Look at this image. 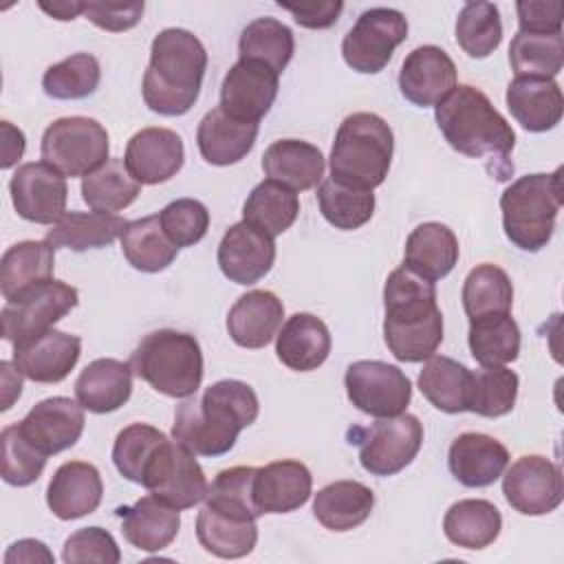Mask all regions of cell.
<instances>
[{"label": "cell", "instance_id": "cell-1", "mask_svg": "<svg viewBox=\"0 0 564 564\" xmlns=\"http://www.w3.org/2000/svg\"><path fill=\"white\" fill-rule=\"evenodd\" d=\"M258 412V394L249 383L223 379L205 388L200 399L192 394L176 408L172 436L196 456H223L240 430L256 423Z\"/></svg>", "mask_w": 564, "mask_h": 564}, {"label": "cell", "instance_id": "cell-2", "mask_svg": "<svg viewBox=\"0 0 564 564\" xmlns=\"http://www.w3.org/2000/svg\"><path fill=\"white\" fill-rule=\"evenodd\" d=\"M383 308V339L394 359L416 364L436 352L443 341V313L434 282L401 264L386 280Z\"/></svg>", "mask_w": 564, "mask_h": 564}, {"label": "cell", "instance_id": "cell-3", "mask_svg": "<svg viewBox=\"0 0 564 564\" xmlns=\"http://www.w3.org/2000/svg\"><path fill=\"white\" fill-rule=\"evenodd\" d=\"M434 108L438 130L458 154L469 159L491 156L496 161L491 174L498 181L509 178L513 165L507 159L516 145V132L482 90L458 84Z\"/></svg>", "mask_w": 564, "mask_h": 564}, {"label": "cell", "instance_id": "cell-4", "mask_svg": "<svg viewBox=\"0 0 564 564\" xmlns=\"http://www.w3.org/2000/svg\"><path fill=\"white\" fill-rule=\"evenodd\" d=\"M207 68L203 42L185 29H163L150 46V66L143 75V101L152 112L181 117L200 95Z\"/></svg>", "mask_w": 564, "mask_h": 564}, {"label": "cell", "instance_id": "cell-5", "mask_svg": "<svg viewBox=\"0 0 564 564\" xmlns=\"http://www.w3.org/2000/svg\"><path fill=\"white\" fill-rule=\"evenodd\" d=\"M394 152L392 128L375 112L348 115L335 134L330 150V178L361 187H379L390 170Z\"/></svg>", "mask_w": 564, "mask_h": 564}, {"label": "cell", "instance_id": "cell-6", "mask_svg": "<svg viewBox=\"0 0 564 564\" xmlns=\"http://www.w3.org/2000/svg\"><path fill=\"white\" fill-rule=\"evenodd\" d=\"M132 370L156 392L172 399L196 394L203 381V352L189 333L161 328L145 335L132 352Z\"/></svg>", "mask_w": 564, "mask_h": 564}, {"label": "cell", "instance_id": "cell-7", "mask_svg": "<svg viewBox=\"0 0 564 564\" xmlns=\"http://www.w3.org/2000/svg\"><path fill=\"white\" fill-rule=\"evenodd\" d=\"M562 170L527 174L513 181L500 196L505 236L522 251H540L555 231L562 207Z\"/></svg>", "mask_w": 564, "mask_h": 564}, {"label": "cell", "instance_id": "cell-8", "mask_svg": "<svg viewBox=\"0 0 564 564\" xmlns=\"http://www.w3.org/2000/svg\"><path fill=\"white\" fill-rule=\"evenodd\" d=\"M42 161L64 176H88L108 161L106 128L90 117L55 119L42 134Z\"/></svg>", "mask_w": 564, "mask_h": 564}, {"label": "cell", "instance_id": "cell-9", "mask_svg": "<svg viewBox=\"0 0 564 564\" xmlns=\"http://www.w3.org/2000/svg\"><path fill=\"white\" fill-rule=\"evenodd\" d=\"M350 443L359 445V463L372 476H394L405 469L423 445V425L414 414H397L375 421L370 427L350 430Z\"/></svg>", "mask_w": 564, "mask_h": 564}, {"label": "cell", "instance_id": "cell-10", "mask_svg": "<svg viewBox=\"0 0 564 564\" xmlns=\"http://www.w3.org/2000/svg\"><path fill=\"white\" fill-rule=\"evenodd\" d=\"M141 485L176 509H192L205 500L207 478L185 445L165 438L143 469Z\"/></svg>", "mask_w": 564, "mask_h": 564}, {"label": "cell", "instance_id": "cell-11", "mask_svg": "<svg viewBox=\"0 0 564 564\" xmlns=\"http://www.w3.org/2000/svg\"><path fill=\"white\" fill-rule=\"evenodd\" d=\"M408 37V20L401 11L388 7H372L364 11L352 29L344 35V62L361 73H381L392 59L394 48Z\"/></svg>", "mask_w": 564, "mask_h": 564}, {"label": "cell", "instance_id": "cell-12", "mask_svg": "<svg viewBox=\"0 0 564 564\" xmlns=\"http://www.w3.org/2000/svg\"><path fill=\"white\" fill-rule=\"evenodd\" d=\"M79 302L77 289L62 280H46L13 302H7L0 322L2 337L18 346L59 322Z\"/></svg>", "mask_w": 564, "mask_h": 564}, {"label": "cell", "instance_id": "cell-13", "mask_svg": "<svg viewBox=\"0 0 564 564\" xmlns=\"http://www.w3.org/2000/svg\"><path fill=\"white\" fill-rule=\"evenodd\" d=\"M344 386L350 403L370 416H397L405 412L412 399L408 375L379 359H361L346 368Z\"/></svg>", "mask_w": 564, "mask_h": 564}, {"label": "cell", "instance_id": "cell-14", "mask_svg": "<svg viewBox=\"0 0 564 564\" xmlns=\"http://www.w3.org/2000/svg\"><path fill=\"white\" fill-rule=\"evenodd\" d=\"M502 474V494L518 513L546 516L562 505V471L546 456H520Z\"/></svg>", "mask_w": 564, "mask_h": 564}, {"label": "cell", "instance_id": "cell-15", "mask_svg": "<svg viewBox=\"0 0 564 564\" xmlns=\"http://www.w3.org/2000/svg\"><path fill=\"white\" fill-rule=\"evenodd\" d=\"M9 192L18 216L29 223L55 225L66 214V178L44 161L20 165L9 181Z\"/></svg>", "mask_w": 564, "mask_h": 564}, {"label": "cell", "instance_id": "cell-16", "mask_svg": "<svg viewBox=\"0 0 564 564\" xmlns=\"http://www.w3.org/2000/svg\"><path fill=\"white\" fill-rule=\"evenodd\" d=\"M278 73L253 59H238L220 86V108L249 123H258L278 97Z\"/></svg>", "mask_w": 564, "mask_h": 564}, {"label": "cell", "instance_id": "cell-17", "mask_svg": "<svg viewBox=\"0 0 564 564\" xmlns=\"http://www.w3.org/2000/svg\"><path fill=\"white\" fill-rule=\"evenodd\" d=\"M84 408L68 397H48L35 403L18 423L22 436L44 456L73 447L84 432Z\"/></svg>", "mask_w": 564, "mask_h": 564}, {"label": "cell", "instance_id": "cell-18", "mask_svg": "<svg viewBox=\"0 0 564 564\" xmlns=\"http://www.w3.org/2000/svg\"><path fill=\"white\" fill-rule=\"evenodd\" d=\"M456 88V64L434 44L416 46L401 64L399 90L421 108L438 106Z\"/></svg>", "mask_w": 564, "mask_h": 564}, {"label": "cell", "instance_id": "cell-19", "mask_svg": "<svg viewBox=\"0 0 564 564\" xmlns=\"http://www.w3.org/2000/svg\"><path fill=\"white\" fill-rule=\"evenodd\" d=\"M82 355V339L57 328H48L13 346V364L35 383H59L68 377Z\"/></svg>", "mask_w": 564, "mask_h": 564}, {"label": "cell", "instance_id": "cell-20", "mask_svg": "<svg viewBox=\"0 0 564 564\" xmlns=\"http://www.w3.org/2000/svg\"><path fill=\"white\" fill-rule=\"evenodd\" d=\"M126 167L141 185H159L183 167L185 150L181 137L170 128H143L126 145Z\"/></svg>", "mask_w": 564, "mask_h": 564}, {"label": "cell", "instance_id": "cell-21", "mask_svg": "<svg viewBox=\"0 0 564 564\" xmlns=\"http://www.w3.org/2000/svg\"><path fill=\"white\" fill-rule=\"evenodd\" d=\"M275 262V242L271 236L242 223L231 225L218 245V267L236 284H256Z\"/></svg>", "mask_w": 564, "mask_h": 564}, {"label": "cell", "instance_id": "cell-22", "mask_svg": "<svg viewBox=\"0 0 564 564\" xmlns=\"http://www.w3.org/2000/svg\"><path fill=\"white\" fill-rule=\"evenodd\" d=\"M452 476L465 487H489L494 485L509 465L507 447L482 432L458 434L447 454Z\"/></svg>", "mask_w": 564, "mask_h": 564}, {"label": "cell", "instance_id": "cell-23", "mask_svg": "<svg viewBox=\"0 0 564 564\" xmlns=\"http://www.w3.org/2000/svg\"><path fill=\"white\" fill-rule=\"evenodd\" d=\"M313 489V476L300 460H275L256 467L253 502L264 513H291L306 505Z\"/></svg>", "mask_w": 564, "mask_h": 564}, {"label": "cell", "instance_id": "cell-24", "mask_svg": "<svg viewBox=\"0 0 564 564\" xmlns=\"http://www.w3.org/2000/svg\"><path fill=\"white\" fill-rule=\"evenodd\" d=\"M104 496L99 469L84 460L59 465L46 489V505L59 520H77L97 511Z\"/></svg>", "mask_w": 564, "mask_h": 564}, {"label": "cell", "instance_id": "cell-25", "mask_svg": "<svg viewBox=\"0 0 564 564\" xmlns=\"http://www.w3.org/2000/svg\"><path fill=\"white\" fill-rule=\"evenodd\" d=\"M181 509L163 502L154 494L139 498L130 507H119L123 538L139 551H163L181 529Z\"/></svg>", "mask_w": 564, "mask_h": 564}, {"label": "cell", "instance_id": "cell-26", "mask_svg": "<svg viewBox=\"0 0 564 564\" xmlns=\"http://www.w3.org/2000/svg\"><path fill=\"white\" fill-rule=\"evenodd\" d=\"M284 304L271 291L240 295L227 313L229 337L242 348H264L282 326Z\"/></svg>", "mask_w": 564, "mask_h": 564}, {"label": "cell", "instance_id": "cell-27", "mask_svg": "<svg viewBox=\"0 0 564 564\" xmlns=\"http://www.w3.org/2000/svg\"><path fill=\"white\" fill-rule=\"evenodd\" d=\"M330 330L311 313H293L275 335L278 359L297 372L317 370L330 355Z\"/></svg>", "mask_w": 564, "mask_h": 564}, {"label": "cell", "instance_id": "cell-28", "mask_svg": "<svg viewBox=\"0 0 564 564\" xmlns=\"http://www.w3.org/2000/svg\"><path fill=\"white\" fill-rule=\"evenodd\" d=\"M132 394V364L101 357L90 361L75 381L79 405L95 414L119 410Z\"/></svg>", "mask_w": 564, "mask_h": 564}, {"label": "cell", "instance_id": "cell-29", "mask_svg": "<svg viewBox=\"0 0 564 564\" xmlns=\"http://www.w3.org/2000/svg\"><path fill=\"white\" fill-rule=\"evenodd\" d=\"M258 139V123L240 121L220 106L212 108L198 123L196 143L209 165H234L242 161Z\"/></svg>", "mask_w": 564, "mask_h": 564}, {"label": "cell", "instance_id": "cell-30", "mask_svg": "<svg viewBox=\"0 0 564 564\" xmlns=\"http://www.w3.org/2000/svg\"><path fill=\"white\" fill-rule=\"evenodd\" d=\"M262 172L273 183H280L293 192H304L322 183L324 154L308 141L280 139L264 150Z\"/></svg>", "mask_w": 564, "mask_h": 564}, {"label": "cell", "instance_id": "cell-31", "mask_svg": "<svg viewBox=\"0 0 564 564\" xmlns=\"http://www.w3.org/2000/svg\"><path fill=\"white\" fill-rule=\"evenodd\" d=\"M505 99L511 117L529 132H546L562 119L564 99L555 79L516 77Z\"/></svg>", "mask_w": 564, "mask_h": 564}, {"label": "cell", "instance_id": "cell-32", "mask_svg": "<svg viewBox=\"0 0 564 564\" xmlns=\"http://www.w3.org/2000/svg\"><path fill=\"white\" fill-rule=\"evenodd\" d=\"M458 256V238L447 225L423 223L405 240L403 264L416 275L436 282L456 267Z\"/></svg>", "mask_w": 564, "mask_h": 564}, {"label": "cell", "instance_id": "cell-33", "mask_svg": "<svg viewBox=\"0 0 564 564\" xmlns=\"http://www.w3.org/2000/svg\"><path fill=\"white\" fill-rule=\"evenodd\" d=\"M55 249L46 240H22L11 245L0 260V291L7 302L53 278Z\"/></svg>", "mask_w": 564, "mask_h": 564}, {"label": "cell", "instance_id": "cell-34", "mask_svg": "<svg viewBox=\"0 0 564 564\" xmlns=\"http://www.w3.org/2000/svg\"><path fill=\"white\" fill-rule=\"evenodd\" d=\"M375 507L370 487L357 480H335L322 487L313 500L317 522L328 531H350L368 520Z\"/></svg>", "mask_w": 564, "mask_h": 564}, {"label": "cell", "instance_id": "cell-35", "mask_svg": "<svg viewBox=\"0 0 564 564\" xmlns=\"http://www.w3.org/2000/svg\"><path fill=\"white\" fill-rule=\"evenodd\" d=\"M126 220L115 214L101 212H66L44 236L53 249H101L121 238Z\"/></svg>", "mask_w": 564, "mask_h": 564}, {"label": "cell", "instance_id": "cell-36", "mask_svg": "<svg viewBox=\"0 0 564 564\" xmlns=\"http://www.w3.org/2000/svg\"><path fill=\"white\" fill-rule=\"evenodd\" d=\"M502 529V516L498 507L482 498H467L454 502L445 518H443V531L445 538L469 551L485 549L494 544Z\"/></svg>", "mask_w": 564, "mask_h": 564}, {"label": "cell", "instance_id": "cell-37", "mask_svg": "<svg viewBox=\"0 0 564 564\" xmlns=\"http://www.w3.org/2000/svg\"><path fill=\"white\" fill-rule=\"evenodd\" d=\"M196 538L200 546L223 560L245 557L258 542L256 520L223 513L203 505L196 516Z\"/></svg>", "mask_w": 564, "mask_h": 564}, {"label": "cell", "instance_id": "cell-38", "mask_svg": "<svg viewBox=\"0 0 564 564\" xmlns=\"http://www.w3.org/2000/svg\"><path fill=\"white\" fill-rule=\"evenodd\" d=\"M471 370L460 361L443 355H432L419 372L421 394L441 412L458 414L467 410Z\"/></svg>", "mask_w": 564, "mask_h": 564}, {"label": "cell", "instance_id": "cell-39", "mask_svg": "<svg viewBox=\"0 0 564 564\" xmlns=\"http://www.w3.org/2000/svg\"><path fill=\"white\" fill-rule=\"evenodd\" d=\"M121 251L137 271L159 273L174 262L178 247L167 238L159 214H154L126 225L121 234Z\"/></svg>", "mask_w": 564, "mask_h": 564}, {"label": "cell", "instance_id": "cell-40", "mask_svg": "<svg viewBox=\"0 0 564 564\" xmlns=\"http://www.w3.org/2000/svg\"><path fill=\"white\" fill-rule=\"evenodd\" d=\"M297 214V194L269 178L258 183L242 205V220L271 238L284 234L295 223Z\"/></svg>", "mask_w": 564, "mask_h": 564}, {"label": "cell", "instance_id": "cell-41", "mask_svg": "<svg viewBox=\"0 0 564 564\" xmlns=\"http://www.w3.org/2000/svg\"><path fill=\"white\" fill-rule=\"evenodd\" d=\"M141 183L128 172L123 159H108L99 170L84 176L82 198L93 212H121L137 200Z\"/></svg>", "mask_w": 564, "mask_h": 564}, {"label": "cell", "instance_id": "cell-42", "mask_svg": "<svg viewBox=\"0 0 564 564\" xmlns=\"http://www.w3.org/2000/svg\"><path fill=\"white\" fill-rule=\"evenodd\" d=\"M295 51L293 33L275 18H256L249 22L238 40L240 59H253L278 75L289 66Z\"/></svg>", "mask_w": 564, "mask_h": 564}, {"label": "cell", "instance_id": "cell-43", "mask_svg": "<svg viewBox=\"0 0 564 564\" xmlns=\"http://www.w3.org/2000/svg\"><path fill=\"white\" fill-rule=\"evenodd\" d=\"M513 304V284L505 269L496 264H478L463 284V308L469 322L487 315L509 313Z\"/></svg>", "mask_w": 564, "mask_h": 564}, {"label": "cell", "instance_id": "cell-44", "mask_svg": "<svg viewBox=\"0 0 564 564\" xmlns=\"http://www.w3.org/2000/svg\"><path fill=\"white\" fill-rule=\"evenodd\" d=\"M469 350L480 366H505L520 355V328L509 313L469 322Z\"/></svg>", "mask_w": 564, "mask_h": 564}, {"label": "cell", "instance_id": "cell-45", "mask_svg": "<svg viewBox=\"0 0 564 564\" xmlns=\"http://www.w3.org/2000/svg\"><path fill=\"white\" fill-rule=\"evenodd\" d=\"M509 64L516 77L553 79L564 64V35L518 31L509 44Z\"/></svg>", "mask_w": 564, "mask_h": 564}, {"label": "cell", "instance_id": "cell-46", "mask_svg": "<svg viewBox=\"0 0 564 564\" xmlns=\"http://www.w3.org/2000/svg\"><path fill=\"white\" fill-rule=\"evenodd\" d=\"M317 205L326 223L335 229L352 231L366 225L375 214L372 189L344 185L335 178H326L317 187Z\"/></svg>", "mask_w": 564, "mask_h": 564}, {"label": "cell", "instance_id": "cell-47", "mask_svg": "<svg viewBox=\"0 0 564 564\" xmlns=\"http://www.w3.org/2000/svg\"><path fill=\"white\" fill-rule=\"evenodd\" d=\"M518 386L520 379L513 370L505 366H482L471 372L467 410L487 419L505 416L516 405Z\"/></svg>", "mask_w": 564, "mask_h": 564}, {"label": "cell", "instance_id": "cell-48", "mask_svg": "<svg viewBox=\"0 0 564 564\" xmlns=\"http://www.w3.org/2000/svg\"><path fill=\"white\" fill-rule=\"evenodd\" d=\"M456 42L474 59L489 57L502 42L498 7L491 2H467L456 18Z\"/></svg>", "mask_w": 564, "mask_h": 564}, {"label": "cell", "instance_id": "cell-49", "mask_svg": "<svg viewBox=\"0 0 564 564\" xmlns=\"http://www.w3.org/2000/svg\"><path fill=\"white\" fill-rule=\"evenodd\" d=\"M101 79V68L95 55L75 53L57 64H51L42 75V88L53 99H86Z\"/></svg>", "mask_w": 564, "mask_h": 564}, {"label": "cell", "instance_id": "cell-50", "mask_svg": "<svg viewBox=\"0 0 564 564\" xmlns=\"http://www.w3.org/2000/svg\"><path fill=\"white\" fill-rule=\"evenodd\" d=\"M253 476L256 467H229L216 474L205 494V505L229 516L256 520L260 511L253 502Z\"/></svg>", "mask_w": 564, "mask_h": 564}, {"label": "cell", "instance_id": "cell-51", "mask_svg": "<svg viewBox=\"0 0 564 564\" xmlns=\"http://www.w3.org/2000/svg\"><path fill=\"white\" fill-rule=\"evenodd\" d=\"M165 438L167 436L161 430L148 423H132L123 427L112 445V463L117 471L130 482L141 485L148 460Z\"/></svg>", "mask_w": 564, "mask_h": 564}, {"label": "cell", "instance_id": "cell-52", "mask_svg": "<svg viewBox=\"0 0 564 564\" xmlns=\"http://www.w3.org/2000/svg\"><path fill=\"white\" fill-rule=\"evenodd\" d=\"M2 445V480L13 487H26L35 482L46 465V458L35 445H31L18 423L7 425L0 434Z\"/></svg>", "mask_w": 564, "mask_h": 564}, {"label": "cell", "instance_id": "cell-53", "mask_svg": "<svg viewBox=\"0 0 564 564\" xmlns=\"http://www.w3.org/2000/svg\"><path fill=\"white\" fill-rule=\"evenodd\" d=\"M161 227L167 238L181 249L200 242L209 229V212L200 200L176 198L159 214Z\"/></svg>", "mask_w": 564, "mask_h": 564}, {"label": "cell", "instance_id": "cell-54", "mask_svg": "<svg viewBox=\"0 0 564 564\" xmlns=\"http://www.w3.org/2000/svg\"><path fill=\"white\" fill-rule=\"evenodd\" d=\"M62 560L66 564H117L121 560V551L110 531L101 527H86L68 535L64 542Z\"/></svg>", "mask_w": 564, "mask_h": 564}, {"label": "cell", "instance_id": "cell-55", "mask_svg": "<svg viewBox=\"0 0 564 564\" xmlns=\"http://www.w3.org/2000/svg\"><path fill=\"white\" fill-rule=\"evenodd\" d=\"M143 2H84V15L90 20L95 26L110 31V33H121L139 24L143 15Z\"/></svg>", "mask_w": 564, "mask_h": 564}, {"label": "cell", "instance_id": "cell-56", "mask_svg": "<svg viewBox=\"0 0 564 564\" xmlns=\"http://www.w3.org/2000/svg\"><path fill=\"white\" fill-rule=\"evenodd\" d=\"M516 11L522 33H562L564 7L557 0H520Z\"/></svg>", "mask_w": 564, "mask_h": 564}, {"label": "cell", "instance_id": "cell-57", "mask_svg": "<svg viewBox=\"0 0 564 564\" xmlns=\"http://www.w3.org/2000/svg\"><path fill=\"white\" fill-rule=\"evenodd\" d=\"M282 9H286L293 20L304 26V29H328L337 22L344 2L339 0H324V2H300V4H291V2H278Z\"/></svg>", "mask_w": 564, "mask_h": 564}, {"label": "cell", "instance_id": "cell-58", "mask_svg": "<svg viewBox=\"0 0 564 564\" xmlns=\"http://www.w3.org/2000/svg\"><path fill=\"white\" fill-rule=\"evenodd\" d=\"M53 553L46 549L44 542L40 540H18L9 546V551L4 553V564H13V562H26V564H33V562H53Z\"/></svg>", "mask_w": 564, "mask_h": 564}, {"label": "cell", "instance_id": "cell-59", "mask_svg": "<svg viewBox=\"0 0 564 564\" xmlns=\"http://www.w3.org/2000/svg\"><path fill=\"white\" fill-rule=\"evenodd\" d=\"M0 130H2V143H0L2 161H0V167L9 170L22 159L26 141H24V132L20 128H15L11 121H2Z\"/></svg>", "mask_w": 564, "mask_h": 564}, {"label": "cell", "instance_id": "cell-60", "mask_svg": "<svg viewBox=\"0 0 564 564\" xmlns=\"http://www.w3.org/2000/svg\"><path fill=\"white\" fill-rule=\"evenodd\" d=\"M0 377H2V412L13 405V401L22 392V372L18 370L15 364L2 361L0 364Z\"/></svg>", "mask_w": 564, "mask_h": 564}, {"label": "cell", "instance_id": "cell-61", "mask_svg": "<svg viewBox=\"0 0 564 564\" xmlns=\"http://www.w3.org/2000/svg\"><path fill=\"white\" fill-rule=\"evenodd\" d=\"M37 4L44 13H48L55 20H62V22H68V20H75L77 15H84V2H79V0H59V2L40 0Z\"/></svg>", "mask_w": 564, "mask_h": 564}]
</instances>
